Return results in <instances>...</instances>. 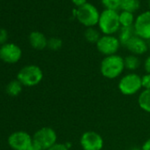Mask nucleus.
<instances>
[{"instance_id":"obj_1","label":"nucleus","mask_w":150,"mask_h":150,"mask_svg":"<svg viewBox=\"0 0 150 150\" xmlns=\"http://www.w3.org/2000/svg\"><path fill=\"white\" fill-rule=\"evenodd\" d=\"M125 70L124 57L118 54L104 57L100 64V72L108 80L121 77Z\"/></svg>"},{"instance_id":"obj_2","label":"nucleus","mask_w":150,"mask_h":150,"mask_svg":"<svg viewBox=\"0 0 150 150\" xmlns=\"http://www.w3.org/2000/svg\"><path fill=\"white\" fill-rule=\"evenodd\" d=\"M97 26L102 35H114L116 33L119 32L121 28L119 13L117 11L104 9L100 14Z\"/></svg>"},{"instance_id":"obj_3","label":"nucleus","mask_w":150,"mask_h":150,"mask_svg":"<svg viewBox=\"0 0 150 150\" xmlns=\"http://www.w3.org/2000/svg\"><path fill=\"white\" fill-rule=\"evenodd\" d=\"M117 88L119 92L126 96H132L139 94L142 90L141 76L136 72H128L118 81Z\"/></svg>"},{"instance_id":"obj_4","label":"nucleus","mask_w":150,"mask_h":150,"mask_svg":"<svg viewBox=\"0 0 150 150\" xmlns=\"http://www.w3.org/2000/svg\"><path fill=\"white\" fill-rule=\"evenodd\" d=\"M100 14L101 13L98 11V9L91 3H87L74 10V16L86 28H95V26H97Z\"/></svg>"},{"instance_id":"obj_5","label":"nucleus","mask_w":150,"mask_h":150,"mask_svg":"<svg viewBox=\"0 0 150 150\" xmlns=\"http://www.w3.org/2000/svg\"><path fill=\"white\" fill-rule=\"evenodd\" d=\"M43 79L42 70L35 64H28L21 69L17 74V80L26 87L37 86Z\"/></svg>"},{"instance_id":"obj_6","label":"nucleus","mask_w":150,"mask_h":150,"mask_svg":"<svg viewBox=\"0 0 150 150\" xmlns=\"http://www.w3.org/2000/svg\"><path fill=\"white\" fill-rule=\"evenodd\" d=\"M33 141L39 145L43 150H48L57 142V134L51 127H42L33 135Z\"/></svg>"},{"instance_id":"obj_7","label":"nucleus","mask_w":150,"mask_h":150,"mask_svg":"<svg viewBox=\"0 0 150 150\" xmlns=\"http://www.w3.org/2000/svg\"><path fill=\"white\" fill-rule=\"evenodd\" d=\"M121 46L122 45L117 36L105 35H103L96 44L98 52L104 57L117 54Z\"/></svg>"},{"instance_id":"obj_8","label":"nucleus","mask_w":150,"mask_h":150,"mask_svg":"<svg viewBox=\"0 0 150 150\" xmlns=\"http://www.w3.org/2000/svg\"><path fill=\"white\" fill-rule=\"evenodd\" d=\"M80 145L82 150H103L104 139L96 131H86L80 138Z\"/></svg>"},{"instance_id":"obj_9","label":"nucleus","mask_w":150,"mask_h":150,"mask_svg":"<svg viewBox=\"0 0 150 150\" xmlns=\"http://www.w3.org/2000/svg\"><path fill=\"white\" fill-rule=\"evenodd\" d=\"M133 29L137 36L150 40V11H145L136 17Z\"/></svg>"},{"instance_id":"obj_10","label":"nucleus","mask_w":150,"mask_h":150,"mask_svg":"<svg viewBox=\"0 0 150 150\" xmlns=\"http://www.w3.org/2000/svg\"><path fill=\"white\" fill-rule=\"evenodd\" d=\"M33 143V137L23 131L12 133L8 138V144L13 150H28Z\"/></svg>"},{"instance_id":"obj_11","label":"nucleus","mask_w":150,"mask_h":150,"mask_svg":"<svg viewBox=\"0 0 150 150\" xmlns=\"http://www.w3.org/2000/svg\"><path fill=\"white\" fill-rule=\"evenodd\" d=\"M21 56V49L15 43H6L0 48V59L7 64L17 63Z\"/></svg>"},{"instance_id":"obj_12","label":"nucleus","mask_w":150,"mask_h":150,"mask_svg":"<svg viewBox=\"0 0 150 150\" xmlns=\"http://www.w3.org/2000/svg\"><path fill=\"white\" fill-rule=\"evenodd\" d=\"M126 50L130 52V54L135 55V56H142L146 54L148 51V46H147V42L136 35H133L129 42L125 44V46Z\"/></svg>"},{"instance_id":"obj_13","label":"nucleus","mask_w":150,"mask_h":150,"mask_svg":"<svg viewBox=\"0 0 150 150\" xmlns=\"http://www.w3.org/2000/svg\"><path fill=\"white\" fill-rule=\"evenodd\" d=\"M29 43L32 48L37 50H42L47 48L48 39L47 37L40 31H33L30 33L29 37Z\"/></svg>"},{"instance_id":"obj_14","label":"nucleus","mask_w":150,"mask_h":150,"mask_svg":"<svg viewBox=\"0 0 150 150\" xmlns=\"http://www.w3.org/2000/svg\"><path fill=\"white\" fill-rule=\"evenodd\" d=\"M138 105L144 112L150 114V89H143L138 96Z\"/></svg>"},{"instance_id":"obj_15","label":"nucleus","mask_w":150,"mask_h":150,"mask_svg":"<svg viewBox=\"0 0 150 150\" xmlns=\"http://www.w3.org/2000/svg\"><path fill=\"white\" fill-rule=\"evenodd\" d=\"M124 62H125V70L129 71V72H135L140 65H141V61L139 57L129 54L124 57Z\"/></svg>"},{"instance_id":"obj_16","label":"nucleus","mask_w":150,"mask_h":150,"mask_svg":"<svg viewBox=\"0 0 150 150\" xmlns=\"http://www.w3.org/2000/svg\"><path fill=\"white\" fill-rule=\"evenodd\" d=\"M102 35H103L100 30L96 29V28H88L84 31V38L89 43L96 44Z\"/></svg>"},{"instance_id":"obj_17","label":"nucleus","mask_w":150,"mask_h":150,"mask_svg":"<svg viewBox=\"0 0 150 150\" xmlns=\"http://www.w3.org/2000/svg\"><path fill=\"white\" fill-rule=\"evenodd\" d=\"M135 17L134 13L122 11L119 13V22L121 25V28H131L133 27L135 22Z\"/></svg>"},{"instance_id":"obj_18","label":"nucleus","mask_w":150,"mask_h":150,"mask_svg":"<svg viewBox=\"0 0 150 150\" xmlns=\"http://www.w3.org/2000/svg\"><path fill=\"white\" fill-rule=\"evenodd\" d=\"M118 40L121 43V45L125 46V44L129 42V40L135 35V32L133 29V27L131 28H121L118 32Z\"/></svg>"},{"instance_id":"obj_19","label":"nucleus","mask_w":150,"mask_h":150,"mask_svg":"<svg viewBox=\"0 0 150 150\" xmlns=\"http://www.w3.org/2000/svg\"><path fill=\"white\" fill-rule=\"evenodd\" d=\"M139 0H122L120 10L134 13L139 9Z\"/></svg>"},{"instance_id":"obj_20","label":"nucleus","mask_w":150,"mask_h":150,"mask_svg":"<svg viewBox=\"0 0 150 150\" xmlns=\"http://www.w3.org/2000/svg\"><path fill=\"white\" fill-rule=\"evenodd\" d=\"M22 87L23 85L18 80L13 81L7 85L6 92L11 96H18L22 91Z\"/></svg>"},{"instance_id":"obj_21","label":"nucleus","mask_w":150,"mask_h":150,"mask_svg":"<svg viewBox=\"0 0 150 150\" xmlns=\"http://www.w3.org/2000/svg\"><path fill=\"white\" fill-rule=\"evenodd\" d=\"M63 47V41L58 37H50L48 39L47 48L53 51H57Z\"/></svg>"},{"instance_id":"obj_22","label":"nucleus","mask_w":150,"mask_h":150,"mask_svg":"<svg viewBox=\"0 0 150 150\" xmlns=\"http://www.w3.org/2000/svg\"><path fill=\"white\" fill-rule=\"evenodd\" d=\"M101 2L105 9L117 11L120 9L122 0H101Z\"/></svg>"},{"instance_id":"obj_23","label":"nucleus","mask_w":150,"mask_h":150,"mask_svg":"<svg viewBox=\"0 0 150 150\" xmlns=\"http://www.w3.org/2000/svg\"><path fill=\"white\" fill-rule=\"evenodd\" d=\"M141 85L143 89H150V73H144L141 76Z\"/></svg>"},{"instance_id":"obj_24","label":"nucleus","mask_w":150,"mask_h":150,"mask_svg":"<svg viewBox=\"0 0 150 150\" xmlns=\"http://www.w3.org/2000/svg\"><path fill=\"white\" fill-rule=\"evenodd\" d=\"M8 39V33L6 29L0 28V45H4L6 43Z\"/></svg>"},{"instance_id":"obj_25","label":"nucleus","mask_w":150,"mask_h":150,"mask_svg":"<svg viewBox=\"0 0 150 150\" xmlns=\"http://www.w3.org/2000/svg\"><path fill=\"white\" fill-rule=\"evenodd\" d=\"M48 150H70L64 143H60V142H57L55 145H53L51 147H50Z\"/></svg>"},{"instance_id":"obj_26","label":"nucleus","mask_w":150,"mask_h":150,"mask_svg":"<svg viewBox=\"0 0 150 150\" xmlns=\"http://www.w3.org/2000/svg\"><path fill=\"white\" fill-rule=\"evenodd\" d=\"M143 69L145 73H150V54L145 58L143 62Z\"/></svg>"},{"instance_id":"obj_27","label":"nucleus","mask_w":150,"mask_h":150,"mask_svg":"<svg viewBox=\"0 0 150 150\" xmlns=\"http://www.w3.org/2000/svg\"><path fill=\"white\" fill-rule=\"evenodd\" d=\"M71 1L77 8H79L88 3V0H71Z\"/></svg>"},{"instance_id":"obj_28","label":"nucleus","mask_w":150,"mask_h":150,"mask_svg":"<svg viewBox=\"0 0 150 150\" xmlns=\"http://www.w3.org/2000/svg\"><path fill=\"white\" fill-rule=\"evenodd\" d=\"M140 147H141V150H150V138L146 139Z\"/></svg>"},{"instance_id":"obj_29","label":"nucleus","mask_w":150,"mask_h":150,"mask_svg":"<svg viewBox=\"0 0 150 150\" xmlns=\"http://www.w3.org/2000/svg\"><path fill=\"white\" fill-rule=\"evenodd\" d=\"M28 150H43L39 145H37L36 143H35L34 141H33V143L30 145V146L28 148Z\"/></svg>"},{"instance_id":"obj_30","label":"nucleus","mask_w":150,"mask_h":150,"mask_svg":"<svg viewBox=\"0 0 150 150\" xmlns=\"http://www.w3.org/2000/svg\"><path fill=\"white\" fill-rule=\"evenodd\" d=\"M64 144H65V146L69 148V149H71V146H72V145H71V142H69V141H66V142H64Z\"/></svg>"},{"instance_id":"obj_31","label":"nucleus","mask_w":150,"mask_h":150,"mask_svg":"<svg viewBox=\"0 0 150 150\" xmlns=\"http://www.w3.org/2000/svg\"><path fill=\"white\" fill-rule=\"evenodd\" d=\"M131 150H141V147H133Z\"/></svg>"},{"instance_id":"obj_32","label":"nucleus","mask_w":150,"mask_h":150,"mask_svg":"<svg viewBox=\"0 0 150 150\" xmlns=\"http://www.w3.org/2000/svg\"><path fill=\"white\" fill-rule=\"evenodd\" d=\"M147 42V46H148V50H150V40L146 41Z\"/></svg>"},{"instance_id":"obj_33","label":"nucleus","mask_w":150,"mask_h":150,"mask_svg":"<svg viewBox=\"0 0 150 150\" xmlns=\"http://www.w3.org/2000/svg\"><path fill=\"white\" fill-rule=\"evenodd\" d=\"M148 7H149V11H150V0H148Z\"/></svg>"}]
</instances>
